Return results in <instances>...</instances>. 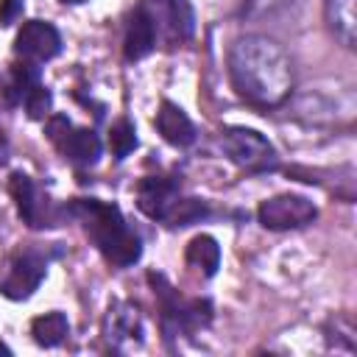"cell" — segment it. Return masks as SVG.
<instances>
[{
  "label": "cell",
  "mask_w": 357,
  "mask_h": 357,
  "mask_svg": "<svg viewBox=\"0 0 357 357\" xmlns=\"http://www.w3.org/2000/svg\"><path fill=\"white\" fill-rule=\"evenodd\" d=\"M226 70L231 89L259 109L282 106L293 92V64L287 50L265 36L248 33L240 36L226 56Z\"/></svg>",
  "instance_id": "1"
},
{
  "label": "cell",
  "mask_w": 357,
  "mask_h": 357,
  "mask_svg": "<svg viewBox=\"0 0 357 357\" xmlns=\"http://www.w3.org/2000/svg\"><path fill=\"white\" fill-rule=\"evenodd\" d=\"M67 218H75L92 245L103 254V259L114 268H131L142 257V240L128 226L117 204L100 198H73L64 204Z\"/></svg>",
  "instance_id": "2"
},
{
  "label": "cell",
  "mask_w": 357,
  "mask_h": 357,
  "mask_svg": "<svg viewBox=\"0 0 357 357\" xmlns=\"http://www.w3.org/2000/svg\"><path fill=\"white\" fill-rule=\"evenodd\" d=\"M148 284L153 287L156 304H159V321H162V332L165 337L173 335H195L201 329H206L212 324V301L209 298H184L165 273L151 271L148 273Z\"/></svg>",
  "instance_id": "3"
},
{
  "label": "cell",
  "mask_w": 357,
  "mask_h": 357,
  "mask_svg": "<svg viewBox=\"0 0 357 357\" xmlns=\"http://www.w3.org/2000/svg\"><path fill=\"white\" fill-rule=\"evenodd\" d=\"M220 148L245 173H268V170H276V165H279V153L268 142V137H262L259 131L245 128V126L223 128Z\"/></svg>",
  "instance_id": "4"
},
{
  "label": "cell",
  "mask_w": 357,
  "mask_h": 357,
  "mask_svg": "<svg viewBox=\"0 0 357 357\" xmlns=\"http://www.w3.org/2000/svg\"><path fill=\"white\" fill-rule=\"evenodd\" d=\"M8 192L17 204V212L22 218V223H28L31 229H47V226H59L67 212L64 204L59 206L56 201H50L47 192H42V187L22 170H14L8 178Z\"/></svg>",
  "instance_id": "5"
},
{
  "label": "cell",
  "mask_w": 357,
  "mask_h": 357,
  "mask_svg": "<svg viewBox=\"0 0 357 357\" xmlns=\"http://www.w3.org/2000/svg\"><path fill=\"white\" fill-rule=\"evenodd\" d=\"M45 134L47 139L59 148V153L73 162V165H81V167H89L100 159L103 153V142L100 137L92 131V128H75L70 123L67 114H50L47 123H45Z\"/></svg>",
  "instance_id": "6"
},
{
  "label": "cell",
  "mask_w": 357,
  "mask_h": 357,
  "mask_svg": "<svg viewBox=\"0 0 357 357\" xmlns=\"http://www.w3.org/2000/svg\"><path fill=\"white\" fill-rule=\"evenodd\" d=\"M318 218V206L298 192H282L259 204L257 220L268 231H290V229H304Z\"/></svg>",
  "instance_id": "7"
},
{
  "label": "cell",
  "mask_w": 357,
  "mask_h": 357,
  "mask_svg": "<svg viewBox=\"0 0 357 357\" xmlns=\"http://www.w3.org/2000/svg\"><path fill=\"white\" fill-rule=\"evenodd\" d=\"M47 262L50 257L39 248H28L22 254L14 257L6 279L0 282V293L11 301H25L33 296V290L42 284V279L47 276Z\"/></svg>",
  "instance_id": "8"
},
{
  "label": "cell",
  "mask_w": 357,
  "mask_h": 357,
  "mask_svg": "<svg viewBox=\"0 0 357 357\" xmlns=\"http://www.w3.org/2000/svg\"><path fill=\"white\" fill-rule=\"evenodd\" d=\"M142 6L148 8L159 39H165L167 45H181V42L192 39L195 11H192L190 0H142Z\"/></svg>",
  "instance_id": "9"
},
{
  "label": "cell",
  "mask_w": 357,
  "mask_h": 357,
  "mask_svg": "<svg viewBox=\"0 0 357 357\" xmlns=\"http://www.w3.org/2000/svg\"><path fill=\"white\" fill-rule=\"evenodd\" d=\"M14 53H17V59L39 67V64H45V61H50V59H56L61 53V33H59V28L53 22L28 20L17 31Z\"/></svg>",
  "instance_id": "10"
},
{
  "label": "cell",
  "mask_w": 357,
  "mask_h": 357,
  "mask_svg": "<svg viewBox=\"0 0 357 357\" xmlns=\"http://www.w3.org/2000/svg\"><path fill=\"white\" fill-rule=\"evenodd\" d=\"M103 335L114 349L139 346L142 343V318L137 304L131 301H112L103 318Z\"/></svg>",
  "instance_id": "11"
},
{
  "label": "cell",
  "mask_w": 357,
  "mask_h": 357,
  "mask_svg": "<svg viewBox=\"0 0 357 357\" xmlns=\"http://www.w3.org/2000/svg\"><path fill=\"white\" fill-rule=\"evenodd\" d=\"M178 198V181L167 176H145L137 184V206L151 220H165L167 209Z\"/></svg>",
  "instance_id": "12"
},
{
  "label": "cell",
  "mask_w": 357,
  "mask_h": 357,
  "mask_svg": "<svg viewBox=\"0 0 357 357\" xmlns=\"http://www.w3.org/2000/svg\"><path fill=\"white\" fill-rule=\"evenodd\" d=\"M159 42V33H156V25L148 14V8L139 3L131 14H128V22H126V36H123V53L128 61H139L145 56L153 53Z\"/></svg>",
  "instance_id": "13"
},
{
  "label": "cell",
  "mask_w": 357,
  "mask_h": 357,
  "mask_svg": "<svg viewBox=\"0 0 357 357\" xmlns=\"http://www.w3.org/2000/svg\"><path fill=\"white\" fill-rule=\"evenodd\" d=\"M156 131L162 134L165 142L176 145V148H187L195 142V126L192 120L187 117V112L173 103V100H162L159 103V112H156Z\"/></svg>",
  "instance_id": "14"
},
{
  "label": "cell",
  "mask_w": 357,
  "mask_h": 357,
  "mask_svg": "<svg viewBox=\"0 0 357 357\" xmlns=\"http://www.w3.org/2000/svg\"><path fill=\"white\" fill-rule=\"evenodd\" d=\"M354 6H357V0H326L324 3L326 28L349 50L357 45V14H354Z\"/></svg>",
  "instance_id": "15"
},
{
  "label": "cell",
  "mask_w": 357,
  "mask_h": 357,
  "mask_svg": "<svg viewBox=\"0 0 357 357\" xmlns=\"http://www.w3.org/2000/svg\"><path fill=\"white\" fill-rule=\"evenodd\" d=\"M184 259L190 268L201 271L206 279H212L220 268V245L212 234H198L187 243V251H184Z\"/></svg>",
  "instance_id": "16"
},
{
  "label": "cell",
  "mask_w": 357,
  "mask_h": 357,
  "mask_svg": "<svg viewBox=\"0 0 357 357\" xmlns=\"http://www.w3.org/2000/svg\"><path fill=\"white\" fill-rule=\"evenodd\" d=\"M31 335H33V340H36L39 346L53 349V346H59V343L70 335V321H67V315L59 312V310L45 312V315H36V318L31 321Z\"/></svg>",
  "instance_id": "17"
},
{
  "label": "cell",
  "mask_w": 357,
  "mask_h": 357,
  "mask_svg": "<svg viewBox=\"0 0 357 357\" xmlns=\"http://www.w3.org/2000/svg\"><path fill=\"white\" fill-rule=\"evenodd\" d=\"M36 84H39V67H36V64H28V61H20V64L11 67L3 95H6V100H8L11 106H17V103L25 100V95H28Z\"/></svg>",
  "instance_id": "18"
},
{
  "label": "cell",
  "mask_w": 357,
  "mask_h": 357,
  "mask_svg": "<svg viewBox=\"0 0 357 357\" xmlns=\"http://www.w3.org/2000/svg\"><path fill=\"white\" fill-rule=\"evenodd\" d=\"M204 218H209V206L201 198H176L173 206L165 215V223L170 229H184L192 223H201Z\"/></svg>",
  "instance_id": "19"
},
{
  "label": "cell",
  "mask_w": 357,
  "mask_h": 357,
  "mask_svg": "<svg viewBox=\"0 0 357 357\" xmlns=\"http://www.w3.org/2000/svg\"><path fill=\"white\" fill-rule=\"evenodd\" d=\"M137 145H139V139H137V128H134V123H131L128 117L114 120L112 128H109V148H112L114 159H126Z\"/></svg>",
  "instance_id": "20"
},
{
  "label": "cell",
  "mask_w": 357,
  "mask_h": 357,
  "mask_svg": "<svg viewBox=\"0 0 357 357\" xmlns=\"http://www.w3.org/2000/svg\"><path fill=\"white\" fill-rule=\"evenodd\" d=\"M25 112H28V117L31 120H45V117H50V109H53V92L39 81L28 95H25Z\"/></svg>",
  "instance_id": "21"
},
{
  "label": "cell",
  "mask_w": 357,
  "mask_h": 357,
  "mask_svg": "<svg viewBox=\"0 0 357 357\" xmlns=\"http://www.w3.org/2000/svg\"><path fill=\"white\" fill-rule=\"evenodd\" d=\"M22 0H0V25H14L22 17Z\"/></svg>",
  "instance_id": "22"
},
{
  "label": "cell",
  "mask_w": 357,
  "mask_h": 357,
  "mask_svg": "<svg viewBox=\"0 0 357 357\" xmlns=\"http://www.w3.org/2000/svg\"><path fill=\"white\" fill-rule=\"evenodd\" d=\"M282 0H245V14H265Z\"/></svg>",
  "instance_id": "23"
},
{
  "label": "cell",
  "mask_w": 357,
  "mask_h": 357,
  "mask_svg": "<svg viewBox=\"0 0 357 357\" xmlns=\"http://www.w3.org/2000/svg\"><path fill=\"white\" fill-rule=\"evenodd\" d=\"M3 151H6V137H3V128H0V156H3Z\"/></svg>",
  "instance_id": "24"
},
{
  "label": "cell",
  "mask_w": 357,
  "mask_h": 357,
  "mask_svg": "<svg viewBox=\"0 0 357 357\" xmlns=\"http://www.w3.org/2000/svg\"><path fill=\"white\" fill-rule=\"evenodd\" d=\"M0 354H11V349H8V346H6L3 340H0Z\"/></svg>",
  "instance_id": "25"
},
{
  "label": "cell",
  "mask_w": 357,
  "mask_h": 357,
  "mask_svg": "<svg viewBox=\"0 0 357 357\" xmlns=\"http://www.w3.org/2000/svg\"><path fill=\"white\" fill-rule=\"evenodd\" d=\"M61 3H70V6H78V3H86V0H61Z\"/></svg>",
  "instance_id": "26"
}]
</instances>
